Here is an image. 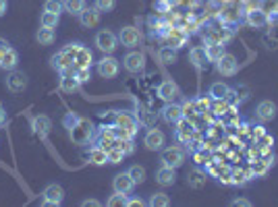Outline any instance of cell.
Returning <instances> with one entry per match:
<instances>
[{
	"mask_svg": "<svg viewBox=\"0 0 278 207\" xmlns=\"http://www.w3.org/2000/svg\"><path fill=\"white\" fill-rule=\"evenodd\" d=\"M65 127L69 129V137L77 145H85V143L91 141V137H94V125H91L87 118H81L73 112L65 116Z\"/></svg>",
	"mask_w": 278,
	"mask_h": 207,
	"instance_id": "cell-1",
	"label": "cell"
},
{
	"mask_svg": "<svg viewBox=\"0 0 278 207\" xmlns=\"http://www.w3.org/2000/svg\"><path fill=\"white\" fill-rule=\"evenodd\" d=\"M160 162L162 166H168V168H181L185 164V152L181 150V147H166V150H162V156H160Z\"/></svg>",
	"mask_w": 278,
	"mask_h": 207,
	"instance_id": "cell-2",
	"label": "cell"
},
{
	"mask_svg": "<svg viewBox=\"0 0 278 207\" xmlns=\"http://www.w3.org/2000/svg\"><path fill=\"white\" fill-rule=\"evenodd\" d=\"M116 46H118V38H116L112 32H108V29H102V32L96 34V48H98L100 52L112 54V52L116 50Z\"/></svg>",
	"mask_w": 278,
	"mask_h": 207,
	"instance_id": "cell-3",
	"label": "cell"
},
{
	"mask_svg": "<svg viewBox=\"0 0 278 207\" xmlns=\"http://www.w3.org/2000/svg\"><path fill=\"white\" fill-rule=\"evenodd\" d=\"M122 67H125L127 73L131 75H137L145 69V54L143 52H129L125 56V61H122Z\"/></svg>",
	"mask_w": 278,
	"mask_h": 207,
	"instance_id": "cell-4",
	"label": "cell"
},
{
	"mask_svg": "<svg viewBox=\"0 0 278 207\" xmlns=\"http://www.w3.org/2000/svg\"><path fill=\"white\" fill-rule=\"evenodd\" d=\"M120 71V63L116 61V58H112L110 54L104 56L102 61H98V75L104 77V79H114Z\"/></svg>",
	"mask_w": 278,
	"mask_h": 207,
	"instance_id": "cell-5",
	"label": "cell"
},
{
	"mask_svg": "<svg viewBox=\"0 0 278 207\" xmlns=\"http://www.w3.org/2000/svg\"><path fill=\"white\" fill-rule=\"evenodd\" d=\"M143 145L151 152H160L166 145V137H164V133L160 129H149L145 133V137H143Z\"/></svg>",
	"mask_w": 278,
	"mask_h": 207,
	"instance_id": "cell-6",
	"label": "cell"
},
{
	"mask_svg": "<svg viewBox=\"0 0 278 207\" xmlns=\"http://www.w3.org/2000/svg\"><path fill=\"white\" fill-rule=\"evenodd\" d=\"M160 116H162V121L168 123V125H176L181 118H185L183 114V106H179L176 102H166L164 108L160 110Z\"/></svg>",
	"mask_w": 278,
	"mask_h": 207,
	"instance_id": "cell-7",
	"label": "cell"
},
{
	"mask_svg": "<svg viewBox=\"0 0 278 207\" xmlns=\"http://www.w3.org/2000/svg\"><path fill=\"white\" fill-rule=\"evenodd\" d=\"M114 125H116L118 129L125 131L131 139H133L135 133H137V121H135L131 114H127V112H118V114L114 116Z\"/></svg>",
	"mask_w": 278,
	"mask_h": 207,
	"instance_id": "cell-8",
	"label": "cell"
},
{
	"mask_svg": "<svg viewBox=\"0 0 278 207\" xmlns=\"http://www.w3.org/2000/svg\"><path fill=\"white\" fill-rule=\"evenodd\" d=\"M216 71H218L222 77H233L237 75L239 71V63H237V58L233 54H224L218 63H216Z\"/></svg>",
	"mask_w": 278,
	"mask_h": 207,
	"instance_id": "cell-9",
	"label": "cell"
},
{
	"mask_svg": "<svg viewBox=\"0 0 278 207\" xmlns=\"http://www.w3.org/2000/svg\"><path fill=\"white\" fill-rule=\"evenodd\" d=\"M112 189L116 193H125V195H131L133 189H135V181L129 176V172L125 174H116L114 176V181H112Z\"/></svg>",
	"mask_w": 278,
	"mask_h": 207,
	"instance_id": "cell-10",
	"label": "cell"
},
{
	"mask_svg": "<svg viewBox=\"0 0 278 207\" xmlns=\"http://www.w3.org/2000/svg\"><path fill=\"white\" fill-rule=\"evenodd\" d=\"M276 112H278V108H276V104L270 102V100L260 102L258 108H256V116H258V121H262V123L274 121V118H276Z\"/></svg>",
	"mask_w": 278,
	"mask_h": 207,
	"instance_id": "cell-11",
	"label": "cell"
},
{
	"mask_svg": "<svg viewBox=\"0 0 278 207\" xmlns=\"http://www.w3.org/2000/svg\"><path fill=\"white\" fill-rule=\"evenodd\" d=\"M27 87V75L21 71H11V75L7 77V90L13 94H19Z\"/></svg>",
	"mask_w": 278,
	"mask_h": 207,
	"instance_id": "cell-12",
	"label": "cell"
},
{
	"mask_svg": "<svg viewBox=\"0 0 278 207\" xmlns=\"http://www.w3.org/2000/svg\"><path fill=\"white\" fill-rule=\"evenodd\" d=\"M42 195H44V205H60L65 199V191L60 185H48Z\"/></svg>",
	"mask_w": 278,
	"mask_h": 207,
	"instance_id": "cell-13",
	"label": "cell"
},
{
	"mask_svg": "<svg viewBox=\"0 0 278 207\" xmlns=\"http://www.w3.org/2000/svg\"><path fill=\"white\" fill-rule=\"evenodd\" d=\"M118 42L125 48H135L139 44V32L135 27H122L118 34Z\"/></svg>",
	"mask_w": 278,
	"mask_h": 207,
	"instance_id": "cell-14",
	"label": "cell"
},
{
	"mask_svg": "<svg viewBox=\"0 0 278 207\" xmlns=\"http://www.w3.org/2000/svg\"><path fill=\"white\" fill-rule=\"evenodd\" d=\"M79 23L83 27H89V29H94L100 25V11L94 7V9H83L79 13Z\"/></svg>",
	"mask_w": 278,
	"mask_h": 207,
	"instance_id": "cell-15",
	"label": "cell"
},
{
	"mask_svg": "<svg viewBox=\"0 0 278 207\" xmlns=\"http://www.w3.org/2000/svg\"><path fill=\"white\" fill-rule=\"evenodd\" d=\"M176 96H179V87H176L174 81H164V83H160V87H158V98H160V100H164V102H174Z\"/></svg>",
	"mask_w": 278,
	"mask_h": 207,
	"instance_id": "cell-16",
	"label": "cell"
},
{
	"mask_svg": "<svg viewBox=\"0 0 278 207\" xmlns=\"http://www.w3.org/2000/svg\"><path fill=\"white\" fill-rule=\"evenodd\" d=\"M176 181V172L174 168H168V166H160L158 172H156V183L162 185V187H172Z\"/></svg>",
	"mask_w": 278,
	"mask_h": 207,
	"instance_id": "cell-17",
	"label": "cell"
},
{
	"mask_svg": "<svg viewBox=\"0 0 278 207\" xmlns=\"http://www.w3.org/2000/svg\"><path fill=\"white\" fill-rule=\"evenodd\" d=\"M247 23H249V27H254V29H264L268 25V15L262 9H254V11L247 13Z\"/></svg>",
	"mask_w": 278,
	"mask_h": 207,
	"instance_id": "cell-18",
	"label": "cell"
},
{
	"mask_svg": "<svg viewBox=\"0 0 278 207\" xmlns=\"http://www.w3.org/2000/svg\"><path fill=\"white\" fill-rule=\"evenodd\" d=\"M229 92H231V87H229L226 83L216 81V83H212V87H210V98H212L214 102H222V100H226Z\"/></svg>",
	"mask_w": 278,
	"mask_h": 207,
	"instance_id": "cell-19",
	"label": "cell"
},
{
	"mask_svg": "<svg viewBox=\"0 0 278 207\" xmlns=\"http://www.w3.org/2000/svg\"><path fill=\"white\" fill-rule=\"evenodd\" d=\"M224 54H226V50H224V44H220V42H212L206 46V56L210 63H218Z\"/></svg>",
	"mask_w": 278,
	"mask_h": 207,
	"instance_id": "cell-20",
	"label": "cell"
},
{
	"mask_svg": "<svg viewBox=\"0 0 278 207\" xmlns=\"http://www.w3.org/2000/svg\"><path fill=\"white\" fill-rule=\"evenodd\" d=\"M17 65H19V54H17V50H13V48L5 50V52H3V63H0V69L15 71Z\"/></svg>",
	"mask_w": 278,
	"mask_h": 207,
	"instance_id": "cell-21",
	"label": "cell"
},
{
	"mask_svg": "<svg viewBox=\"0 0 278 207\" xmlns=\"http://www.w3.org/2000/svg\"><path fill=\"white\" fill-rule=\"evenodd\" d=\"M87 158H89V164H94V166H104V164H108V152L104 150V147H100V145L91 147Z\"/></svg>",
	"mask_w": 278,
	"mask_h": 207,
	"instance_id": "cell-22",
	"label": "cell"
},
{
	"mask_svg": "<svg viewBox=\"0 0 278 207\" xmlns=\"http://www.w3.org/2000/svg\"><path fill=\"white\" fill-rule=\"evenodd\" d=\"M91 63H94V54H91V50L89 48H85V46H81L79 48V52H77V56H75V67L77 69H89L91 67Z\"/></svg>",
	"mask_w": 278,
	"mask_h": 207,
	"instance_id": "cell-23",
	"label": "cell"
},
{
	"mask_svg": "<svg viewBox=\"0 0 278 207\" xmlns=\"http://www.w3.org/2000/svg\"><path fill=\"white\" fill-rule=\"evenodd\" d=\"M176 137L183 141V143H189V139L193 137V125L187 121V118H181V121L176 123Z\"/></svg>",
	"mask_w": 278,
	"mask_h": 207,
	"instance_id": "cell-24",
	"label": "cell"
},
{
	"mask_svg": "<svg viewBox=\"0 0 278 207\" xmlns=\"http://www.w3.org/2000/svg\"><path fill=\"white\" fill-rule=\"evenodd\" d=\"M81 83L77 81L75 75H60V92L65 94H73V92H79Z\"/></svg>",
	"mask_w": 278,
	"mask_h": 207,
	"instance_id": "cell-25",
	"label": "cell"
},
{
	"mask_svg": "<svg viewBox=\"0 0 278 207\" xmlns=\"http://www.w3.org/2000/svg\"><path fill=\"white\" fill-rule=\"evenodd\" d=\"M32 127H34V131H36L40 137H46V135L52 131V121H50L48 116H36L34 123H32Z\"/></svg>",
	"mask_w": 278,
	"mask_h": 207,
	"instance_id": "cell-26",
	"label": "cell"
},
{
	"mask_svg": "<svg viewBox=\"0 0 278 207\" xmlns=\"http://www.w3.org/2000/svg\"><path fill=\"white\" fill-rule=\"evenodd\" d=\"M189 61L193 63V67H195V69H204V65H206V61H208L206 48H201V46L191 48V50H189Z\"/></svg>",
	"mask_w": 278,
	"mask_h": 207,
	"instance_id": "cell-27",
	"label": "cell"
},
{
	"mask_svg": "<svg viewBox=\"0 0 278 207\" xmlns=\"http://www.w3.org/2000/svg\"><path fill=\"white\" fill-rule=\"evenodd\" d=\"M98 145H100V147H104L106 152H108V150H112V147L116 145V135H114V129H112V127L102 131V135H100V143H98Z\"/></svg>",
	"mask_w": 278,
	"mask_h": 207,
	"instance_id": "cell-28",
	"label": "cell"
},
{
	"mask_svg": "<svg viewBox=\"0 0 278 207\" xmlns=\"http://www.w3.org/2000/svg\"><path fill=\"white\" fill-rule=\"evenodd\" d=\"M158 58H160V63H164V65H172V63H176V50L172 46H164V48H160Z\"/></svg>",
	"mask_w": 278,
	"mask_h": 207,
	"instance_id": "cell-29",
	"label": "cell"
},
{
	"mask_svg": "<svg viewBox=\"0 0 278 207\" xmlns=\"http://www.w3.org/2000/svg\"><path fill=\"white\" fill-rule=\"evenodd\" d=\"M36 40L40 42V46H50V44L54 42V29H48V27H42V29H38Z\"/></svg>",
	"mask_w": 278,
	"mask_h": 207,
	"instance_id": "cell-30",
	"label": "cell"
},
{
	"mask_svg": "<svg viewBox=\"0 0 278 207\" xmlns=\"http://www.w3.org/2000/svg\"><path fill=\"white\" fill-rule=\"evenodd\" d=\"M58 21H60V15L48 13V11H44V15H42V19H40L42 27H48V29H56V27H58Z\"/></svg>",
	"mask_w": 278,
	"mask_h": 207,
	"instance_id": "cell-31",
	"label": "cell"
},
{
	"mask_svg": "<svg viewBox=\"0 0 278 207\" xmlns=\"http://www.w3.org/2000/svg\"><path fill=\"white\" fill-rule=\"evenodd\" d=\"M127 199H129V195L114 191V195H110V199L106 201V205L108 207H127Z\"/></svg>",
	"mask_w": 278,
	"mask_h": 207,
	"instance_id": "cell-32",
	"label": "cell"
},
{
	"mask_svg": "<svg viewBox=\"0 0 278 207\" xmlns=\"http://www.w3.org/2000/svg\"><path fill=\"white\" fill-rule=\"evenodd\" d=\"M149 205L151 207H168L170 205V197L166 193H154L149 197Z\"/></svg>",
	"mask_w": 278,
	"mask_h": 207,
	"instance_id": "cell-33",
	"label": "cell"
},
{
	"mask_svg": "<svg viewBox=\"0 0 278 207\" xmlns=\"http://www.w3.org/2000/svg\"><path fill=\"white\" fill-rule=\"evenodd\" d=\"M85 9V0H65V11L71 13V15H77Z\"/></svg>",
	"mask_w": 278,
	"mask_h": 207,
	"instance_id": "cell-34",
	"label": "cell"
},
{
	"mask_svg": "<svg viewBox=\"0 0 278 207\" xmlns=\"http://www.w3.org/2000/svg\"><path fill=\"white\" fill-rule=\"evenodd\" d=\"M44 11L60 15V13L65 11V0H46V3H44Z\"/></svg>",
	"mask_w": 278,
	"mask_h": 207,
	"instance_id": "cell-35",
	"label": "cell"
},
{
	"mask_svg": "<svg viewBox=\"0 0 278 207\" xmlns=\"http://www.w3.org/2000/svg\"><path fill=\"white\" fill-rule=\"evenodd\" d=\"M127 172H129L131 179L135 181V185H139V183H143V181H145V168H143V166H139V164H137V166H131Z\"/></svg>",
	"mask_w": 278,
	"mask_h": 207,
	"instance_id": "cell-36",
	"label": "cell"
},
{
	"mask_svg": "<svg viewBox=\"0 0 278 207\" xmlns=\"http://www.w3.org/2000/svg\"><path fill=\"white\" fill-rule=\"evenodd\" d=\"M185 40H187V36H185V34H176L174 29H172V32L168 34V44H170L174 50L183 48V46H185Z\"/></svg>",
	"mask_w": 278,
	"mask_h": 207,
	"instance_id": "cell-37",
	"label": "cell"
},
{
	"mask_svg": "<svg viewBox=\"0 0 278 207\" xmlns=\"http://www.w3.org/2000/svg\"><path fill=\"white\" fill-rule=\"evenodd\" d=\"M122 160H125V152H122L118 145H114L112 150H108V164H120Z\"/></svg>",
	"mask_w": 278,
	"mask_h": 207,
	"instance_id": "cell-38",
	"label": "cell"
},
{
	"mask_svg": "<svg viewBox=\"0 0 278 207\" xmlns=\"http://www.w3.org/2000/svg\"><path fill=\"white\" fill-rule=\"evenodd\" d=\"M116 145L120 147L122 152H125V156H129V154H133V152H135L133 139H116Z\"/></svg>",
	"mask_w": 278,
	"mask_h": 207,
	"instance_id": "cell-39",
	"label": "cell"
},
{
	"mask_svg": "<svg viewBox=\"0 0 278 207\" xmlns=\"http://www.w3.org/2000/svg\"><path fill=\"white\" fill-rule=\"evenodd\" d=\"M116 7V0H96V9L100 13H110Z\"/></svg>",
	"mask_w": 278,
	"mask_h": 207,
	"instance_id": "cell-40",
	"label": "cell"
},
{
	"mask_svg": "<svg viewBox=\"0 0 278 207\" xmlns=\"http://www.w3.org/2000/svg\"><path fill=\"white\" fill-rule=\"evenodd\" d=\"M75 77H77L79 83H87V81L91 79V71L85 69V67H83V69H77V71H75Z\"/></svg>",
	"mask_w": 278,
	"mask_h": 207,
	"instance_id": "cell-41",
	"label": "cell"
},
{
	"mask_svg": "<svg viewBox=\"0 0 278 207\" xmlns=\"http://www.w3.org/2000/svg\"><path fill=\"white\" fill-rule=\"evenodd\" d=\"M81 46H83V44H67V46L63 48V52H65L69 58H73V61H75V56H77V52H79Z\"/></svg>",
	"mask_w": 278,
	"mask_h": 207,
	"instance_id": "cell-42",
	"label": "cell"
},
{
	"mask_svg": "<svg viewBox=\"0 0 278 207\" xmlns=\"http://www.w3.org/2000/svg\"><path fill=\"white\" fill-rule=\"evenodd\" d=\"M195 112H197L195 102H189V104H185V106H183V114H185V118H187V116H193Z\"/></svg>",
	"mask_w": 278,
	"mask_h": 207,
	"instance_id": "cell-43",
	"label": "cell"
},
{
	"mask_svg": "<svg viewBox=\"0 0 278 207\" xmlns=\"http://www.w3.org/2000/svg\"><path fill=\"white\" fill-rule=\"evenodd\" d=\"M231 205H235V207H251V201H249V199H243V197H241V199H235Z\"/></svg>",
	"mask_w": 278,
	"mask_h": 207,
	"instance_id": "cell-44",
	"label": "cell"
},
{
	"mask_svg": "<svg viewBox=\"0 0 278 207\" xmlns=\"http://www.w3.org/2000/svg\"><path fill=\"white\" fill-rule=\"evenodd\" d=\"M81 205H83V207H98V205H100V201H96V199H85Z\"/></svg>",
	"mask_w": 278,
	"mask_h": 207,
	"instance_id": "cell-45",
	"label": "cell"
},
{
	"mask_svg": "<svg viewBox=\"0 0 278 207\" xmlns=\"http://www.w3.org/2000/svg\"><path fill=\"white\" fill-rule=\"evenodd\" d=\"M143 201L141 199H127V207H141Z\"/></svg>",
	"mask_w": 278,
	"mask_h": 207,
	"instance_id": "cell-46",
	"label": "cell"
},
{
	"mask_svg": "<svg viewBox=\"0 0 278 207\" xmlns=\"http://www.w3.org/2000/svg\"><path fill=\"white\" fill-rule=\"evenodd\" d=\"M5 123H7V116H5V106L0 104V127H5Z\"/></svg>",
	"mask_w": 278,
	"mask_h": 207,
	"instance_id": "cell-47",
	"label": "cell"
},
{
	"mask_svg": "<svg viewBox=\"0 0 278 207\" xmlns=\"http://www.w3.org/2000/svg\"><path fill=\"white\" fill-rule=\"evenodd\" d=\"M11 46H9V42L5 40V38H0V52H5V50H9Z\"/></svg>",
	"mask_w": 278,
	"mask_h": 207,
	"instance_id": "cell-48",
	"label": "cell"
},
{
	"mask_svg": "<svg viewBox=\"0 0 278 207\" xmlns=\"http://www.w3.org/2000/svg\"><path fill=\"white\" fill-rule=\"evenodd\" d=\"M7 7H9V5H7V0H0V17H3V15L7 13Z\"/></svg>",
	"mask_w": 278,
	"mask_h": 207,
	"instance_id": "cell-49",
	"label": "cell"
},
{
	"mask_svg": "<svg viewBox=\"0 0 278 207\" xmlns=\"http://www.w3.org/2000/svg\"><path fill=\"white\" fill-rule=\"evenodd\" d=\"M156 9H160V11H164V9H168V5H166V3H160V5H156Z\"/></svg>",
	"mask_w": 278,
	"mask_h": 207,
	"instance_id": "cell-50",
	"label": "cell"
},
{
	"mask_svg": "<svg viewBox=\"0 0 278 207\" xmlns=\"http://www.w3.org/2000/svg\"><path fill=\"white\" fill-rule=\"evenodd\" d=\"M0 63H3V52H0Z\"/></svg>",
	"mask_w": 278,
	"mask_h": 207,
	"instance_id": "cell-51",
	"label": "cell"
}]
</instances>
